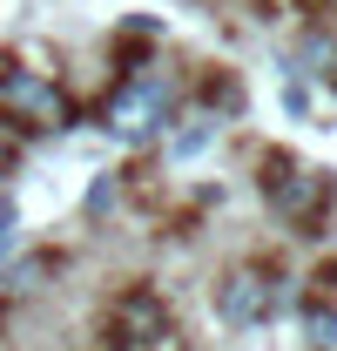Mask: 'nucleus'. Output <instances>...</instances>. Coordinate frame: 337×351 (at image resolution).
I'll return each instance as SVG.
<instances>
[{
  "mask_svg": "<svg viewBox=\"0 0 337 351\" xmlns=\"http://www.w3.org/2000/svg\"><path fill=\"white\" fill-rule=\"evenodd\" d=\"M14 223H21V217H14V203H0V257L14 250Z\"/></svg>",
  "mask_w": 337,
  "mask_h": 351,
  "instance_id": "9",
  "label": "nucleus"
},
{
  "mask_svg": "<svg viewBox=\"0 0 337 351\" xmlns=\"http://www.w3.org/2000/svg\"><path fill=\"white\" fill-rule=\"evenodd\" d=\"M168 338V311L155 291H128L122 304H115V345L135 351V345H162Z\"/></svg>",
  "mask_w": 337,
  "mask_h": 351,
  "instance_id": "4",
  "label": "nucleus"
},
{
  "mask_svg": "<svg viewBox=\"0 0 337 351\" xmlns=\"http://www.w3.org/2000/svg\"><path fill=\"white\" fill-rule=\"evenodd\" d=\"M182 122H189V129H175V142H168V149L189 162V156H203V149L216 142V115H210V108H196V115H182Z\"/></svg>",
  "mask_w": 337,
  "mask_h": 351,
  "instance_id": "5",
  "label": "nucleus"
},
{
  "mask_svg": "<svg viewBox=\"0 0 337 351\" xmlns=\"http://www.w3.org/2000/svg\"><path fill=\"white\" fill-rule=\"evenodd\" d=\"M0 115H14L27 129H68V95L21 61H0Z\"/></svg>",
  "mask_w": 337,
  "mask_h": 351,
  "instance_id": "2",
  "label": "nucleus"
},
{
  "mask_svg": "<svg viewBox=\"0 0 337 351\" xmlns=\"http://www.w3.org/2000/svg\"><path fill=\"white\" fill-rule=\"evenodd\" d=\"M310 345H317V351H337V311L331 304L310 311Z\"/></svg>",
  "mask_w": 337,
  "mask_h": 351,
  "instance_id": "7",
  "label": "nucleus"
},
{
  "mask_svg": "<svg viewBox=\"0 0 337 351\" xmlns=\"http://www.w3.org/2000/svg\"><path fill=\"white\" fill-rule=\"evenodd\" d=\"M14 169V142H7V129H0V176Z\"/></svg>",
  "mask_w": 337,
  "mask_h": 351,
  "instance_id": "10",
  "label": "nucleus"
},
{
  "mask_svg": "<svg viewBox=\"0 0 337 351\" xmlns=\"http://www.w3.org/2000/svg\"><path fill=\"white\" fill-rule=\"evenodd\" d=\"M108 203H115V182H108V176H101V182H95V189H88V217H101V210H108Z\"/></svg>",
  "mask_w": 337,
  "mask_h": 351,
  "instance_id": "8",
  "label": "nucleus"
},
{
  "mask_svg": "<svg viewBox=\"0 0 337 351\" xmlns=\"http://www.w3.org/2000/svg\"><path fill=\"white\" fill-rule=\"evenodd\" d=\"M297 61H303L310 75H337V41L324 34V27H310V34H303V47H297Z\"/></svg>",
  "mask_w": 337,
  "mask_h": 351,
  "instance_id": "6",
  "label": "nucleus"
},
{
  "mask_svg": "<svg viewBox=\"0 0 337 351\" xmlns=\"http://www.w3.org/2000/svg\"><path fill=\"white\" fill-rule=\"evenodd\" d=\"M168 108H175L168 75L128 68L122 82H115V95L101 101V129L115 135V142H128V149H142V142H155V135L168 129Z\"/></svg>",
  "mask_w": 337,
  "mask_h": 351,
  "instance_id": "1",
  "label": "nucleus"
},
{
  "mask_svg": "<svg viewBox=\"0 0 337 351\" xmlns=\"http://www.w3.org/2000/svg\"><path fill=\"white\" fill-rule=\"evenodd\" d=\"M270 311H277V284H270V270H256V263L229 270V277L216 284V317H223V324H263Z\"/></svg>",
  "mask_w": 337,
  "mask_h": 351,
  "instance_id": "3",
  "label": "nucleus"
}]
</instances>
